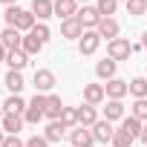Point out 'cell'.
<instances>
[{
  "label": "cell",
  "instance_id": "1",
  "mask_svg": "<svg viewBox=\"0 0 147 147\" xmlns=\"http://www.w3.org/2000/svg\"><path fill=\"white\" fill-rule=\"evenodd\" d=\"M130 55H133V43H130L127 38H115V40L107 43V58H113L115 63H118V61H127Z\"/></svg>",
  "mask_w": 147,
  "mask_h": 147
},
{
  "label": "cell",
  "instance_id": "2",
  "mask_svg": "<svg viewBox=\"0 0 147 147\" xmlns=\"http://www.w3.org/2000/svg\"><path fill=\"white\" fill-rule=\"evenodd\" d=\"M43 110H46V95L35 92V98L29 101V107H26V113H23V121H26V124H38V121L43 118Z\"/></svg>",
  "mask_w": 147,
  "mask_h": 147
},
{
  "label": "cell",
  "instance_id": "3",
  "mask_svg": "<svg viewBox=\"0 0 147 147\" xmlns=\"http://www.w3.org/2000/svg\"><path fill=\"white\" fill-rule=\"evenodd\" d=\"M98 46H101V35H98L95 29H87V32L81 35V40H78L81 55H95V52H98Z\"/></svg>",
  "mask_w": 147,
  "mask_h": 147
},
{
  "label": "cell",
  "instance_id": "4",
  "mask_svg": "<svg viewBox=\"0 0 147 147\" xmlns=\"http://www.w3.org/2000/svg\"><path fill=\"white\" fill-rule=\"evenodd\" d=\"M78 23L84 26V32L87 29H98V23H101V15H98V9L95 6H84V9H78Z\"/></svg>",
  "mask_w": 147,
  "mask_h": 147
},
{
  "label": "cell",
  "instance_id": "5",
  "mask_svg": "<svg viewBox=\"0 0 147 147\" xmlns=\"http://www.w3.org/2000/svg\"><path fill=\"white\" fill-rule=\"evenodd\" d=\"M104 92H107V98H110V101H121V98L130 92V84H127V81H121V78H113V81H107V84H104Z\"/></svg>",
  "mask_w": 147,
  "mask_h": 147
},
{
  "label": "cell",
  "instance_id": "6",
  "mask_svg": "<svg viewBox=\"0 0 147 147\" xmlns=\"http://www.w3.org/2000/svg\"><path fill=\"white\" fill-rule=\"evenodd\" d=\"M92 136H95V141H101V144H107V141H113V136H115V127H113V121H107V118H101V121H95L92 127Z\"/></svg>",
  "mask_w": 147,
  "mask_h": 147
},
{
  "label": "cell",
  "instance_id": "7",
  "mask_svg": "<svg viewBox=\"0 0 147 147\" xmlns=\"http://www.w3.org/2000/svg\"><path fill=\"white\" fill-rule=\"evenodd\" d=\"M69 141H72V147H92L95 144V136H92L90 127H75L69 133Z\"/></svg>",
  "mask_w": 147,
  "mask_h": 147
},
{
  "label": "cell",
  "instance_id": "8",
  "mask_svg": "<svg viewBox=\"0 0 147 147\" xmlns=\"http://www.w3.org/2000/svg\"><path fill=\"white\" fill-rule=\"evenodd\" d=\"M52 87H55V72H52V69H38V72H35V92L43 95V92H49Z\"/></svg>",
  "mask_w": 147,
  "mask_h": 147
},
{
  "label": "cell",
  "instance_id": "9",
  "mask_svg": "<svg viewBox=\"0 0 147 147\" xmlns=\"http://www.w3.org/2000/svg\"><path fill=\"white\" fill-rule=\"evenodd\" d=\"M32 15L43 23L55 15V0H32Z\"/></svg>",
  "mask_w": 147,
  "mask_h": 147
},
{
  "label": "cell",
  "instance_id": "10",
  "mask_svg": "<svg viewBox=\"0 0 147 147\" xmlns=\"http://www.w3.org/2000/svg\"><path fill=\"white\" fill-rule=\"evenodd\" d=\"M78 15V0H55V18L69 20Z\"/></svg>",
  "mask_w": 147,
  "mask_h": 147
},
{
  "label": "cell",
  "instance_id": "11",
  "mask_svg": "<svg viewBox=\"0 0 147 147\" xmlns=\"http://www.w3.org/2000/svg\"><path fill=\"white\" fill-rule=\"evenodd\" d=\"M23 115H18V113H6L3 115V124H0V127H3V133L6 136H18L20 130H23Z\"/></svg>",
  "mask_w": 147,
  "mask_h": 147
},
{
  "label": "cell",
  "instance_id": "12",
  "mask_svg": "<svg viewBox=\"0 0 147 147\" xmlns=\"http://www.w3.org/2000/svg\"><path fill=\"white\" fill-rule=\"evenodd\" d=\"M0 43H3L9 52L12 49H20V43H23V35L18 32V29H12V26H6L3 32H0Z\"/></svg>",
  "mask_w": 147,
  "mask_h": 147
},
{
  "label": "cell",
  "instance_id": "13",
  "mask_svg": "<svg viewBox=\"0 0 147 147\" xmlns=\"http://www.w3.org/2000/svg\"><path fill=\"white\" fill-rule=\"evenodd\" d=\"M81 35H84V26L78 23V18H69V20H61V38H78L81 40Z\"/></svg>",
  "mask_w": 147,
  "mask_h": 147
},
{
  "label": "cell",
  "instance_id": "14",
  "mask_svg": "<svg viewBox=\"0 0 147 147\" xmlns=\"http://www.w3.org/2000/svg\"><path fill=\"white\" fill-rule=\"evenodd\" d=\"M95 32H98L101 38H107V43H110V40H115V38H118V32H121V29H118V23H115L113 18H101V23H98V29H95Z\"/></svg>",
  "mask_w": 147,
  "mask_h": 147
},
{
  "label": "cell",
  "instance_id": "15",
  "mask_svg": "<svg viewBox=\"0 0 147 147\" xmlns=\"http://www.w3.org/2000/svg\"><path fill=\"white\" fill-rule=\"evenodd\" d=\"M104 98H107V92H104V87H101V84H87V87H84V101H87V104L98 107Z\"/></svg>",
  "mask_w": 147,
  "mask_h": 147
},
{
  "label": "cell",
  "instance_id": "16",
  "mask_svg": "<svg viewBox=\"0 0 147 147\" xmlns=\"http://www.w3.org/2000/svg\"><path fill=\"white\" fill-rule=\"evenodd\" d=\"M115 66H118V63H115L113 58H104V61L95 63V75H98L101 81H113V78H115Z\"/></svg>",
  "mask_w": 147,
  "mask_h": 147
},
{
  "label": "cell",
  "instance_id": "17",
  "mask_svg": "<svg viewBox=\"0 0 147 147\" xmlns=\"http://www.w3.org/2000/svg\"><path fill=\"white\" fill-rule=\"evenodd\" d=\"M6 63H9V69H15V72H23V66L29 63V55H26L23 49H12V52L6 55Z\"/></svg>",
  "mask_w": 147,
  "mask_h": 147
},
{
  "label": "cell",
  "instance_id": "18",
  "mask_svg": "<svg viewBox=\"0 0 147 147\" xmlns=\"http://www.w3.org/2000/svg\"><path fill=\"white\" fill-rule=\"evenodd\" d=\"M61 113H63V101H61L58 95H46V110H43V115L52 118V121H58Z\"/></svg>",
  "mask_w": 147,
  "mask_h": 147
},
{
  "label": "cell",
  "instance_id": "19",
  "mask_svg": "<svg viewBox=\"0 0 147 147\" xmlns=\"http://www.w3.org/2000/svg\"><path fill=\"white\" fill-rule=\"evenodd\" d=\"M95 121H98V113H95V107H92V104L78 107V127H92Z\"/></svg>",
  "mask_w": 147,
  "mask_h": 147
},
{
  "label": "cell",
  "instance_id": "20",
  "mask_svg": "<svg viewBox=\"0 0 147 147\" xmlns=\"http://www.w3.org/2000/svg\"><path fill=\"white\" fill-rule=\"evenodd\" d=\"M6 87H9V92H12V95H20V90L26 87V81H23L20 72L9 69V72H6Z\"/></svg>",
  "mask_w": 147,
  "mask_h": 147
},
{
  "label": "cell",
  "instance_id": "21",
  "mask_svg": "<svg viewBox=\"0 0 147 147\" xmlns=\"http://www.w3.org/2000/svg\"><path fill=\"white\" fill-rule=\"evenodd\" d=\"M26 107H29V104H26L20 95H9V98L3 101V110H6V113H18V115H23Z\"/></svg>",
  "mask_w": 147,
  "mask_h": 147
},
{
  "label": "cell",
  "instance_id": "22",
  "mask_svg": "<svg viewBox=\"0 0 147 147\" xmlns=\"http://www.w3.org/2000/svg\"><path fill=\"white\" fill-rule=\"evenodd\" d=\"M141 127H144V121H138V118H133V115L121 118V130H124V133H130L133 138H141Z\"/></svg>",
  "mask_w": 147,
  "mask_h": 147
},
{
  "label": "cell",
  "instance_id": "23",
  "mask_svg": "<svg viewBox=\"0 0 147 147\" xmlns=\"http://www.w3.org/2000/svg\"><path fill=\"white\" fill-rule=\"evenodd\" d=\"M104 118H107V121H118V118H124V104H121V101H107V107H104Z\"/></svg>",
  "mask_w": 147,
  "mask_h": 147
},
{
  "label": "cell",
  "instance_id": "24",
  "mask_svg": "<svg viewBox=\"0 0 147 147\" xmlns=\"http://www.w3.org/2000/svg\"><path fill=\"white\" fill-rule=\"evenodd\" d=\"M66 130H75L78 127V110L75 107H63V113H61V118H58Z\"/></svg>",
  "mask_w": 147,
  "mask_h": 147
},
{
  "label": "cell",
  "instance_id": "25",
  "mask_svg": "<svg viewBox=\"0 0 147 147\" xmlns=\"http://www.w3.org/2000/svg\"><path fill=\"white\" fill-rule=\"evenodd\" d=\"M63 133H66V127H63L61 121H49V127H46V133H43V136H46V141L52 144V141H61V138H63Z\"/></svg>",
  "mask_w": 147,
  "mask_h": 147
},
{
  "label": "cell",
  "instance_id": "26",
  "mask_svg": "<svg viewBox=\"0 0 147 147\" xmlns=\"http://www.w3.org/2000/svg\"><path fill=\"white\" fill-rule=\"evenodd\" d=\"M20 49H23L26 55H38V52L43 49V43H40L38 38H32V35H26V38H23V43H20Z\"/></svg>",
  "mask_w": 147,
  "mask_h": 147
},
{
  "label": "cell",
  "instance_id": "27",
  "mask_svg": "<svg viewBox=\"0 0 147 147\" xmlns=\"http://www.w3.org/2000/svg\"><path fill=\"white\" fill-rule=\"evenodd\" d=\"M130 95L147 98V78H133V81H130Z\"/></svg>",
  "mask_w": 147,
  "mask_h": 147
},
{
  "label": "cell",
  "instance_id": "28",
  "mask_svg": "<svg viewBox=\"0 0 147 147\" xmlns=\"http://www.w3.org/2000/svg\"><path fill=\"white\" fill-rule=\"evenodd\" d=\"M95 9H98L101 18H113L115 9H118V0H98V6H95Z\"/></svg>",
  "mask_w": 147,
  "mask_h": 147
},
{
  "label": "cell",
  "instance_id": "29",
  "mask_svg": "<svg viewBox=\"0 0 147 147\" xmlns=\"http://www.w3.org/2000/svg\"><path fill=\"white\" fill-rule=\"evenodd\" d=\"M20 12H23L20 6H6V12H3V20H6V26H12V29H15V26H18V18H20Z\"/></svg>",
  "mask_w": 147,
  "mask_h": 147
},
{
  "label": "cell",
  "instance_id": "30",
  "mask_svg": "<svg viewBox=\"0 0 147 147\" xmlns=\"http://www.w3.org/2000/svg\"><path fill=\"white\" fill-rule=\"evenodd\" d=\"M133 118H138V121H147V98H136V104H133V113H130Z\"/></svg>",
  "mask_w": 147,
  "mask_h": 147
},
{
  "label": "cell",
  "instance_id": "31",
  "mask_svg": "<svg viewBox=\"0 0 147 147\" xmlns=\"http://www.w3.org/2000/svg\"><path fill=\"white\" fill-rule=\"evenodd\" d=\"M29 35H32V38H38L40 43H46V40L52 38V32H49V26H46V23H35V29H32Z\"/></svg>",
  "mask_w": 147,
  "mask_h": 147
},
{
  "label": "cell",
  "instance_id": "32",
  "mask_svg": "<svg viewBox=\"0 0 147 147\" xmlns=\"http://www.w3.org/2000/svg\"><path fill=\"white\" fill-rule=\"evenodd\" d=\"M130 144H133V136L124 133V130H115V136H113V147H130Z\"/></svg>",
  "mask_w": 147,
  "mask_h": 147
},
{
  "label": "cell",
  "instance_id": "33",
  "mask_svg": "<svg viewBox=\"0 0 147 147\" xmlns=\"http://www.w3.org/2000/svg\"><path fill=\"white\" fill-rule=\"evenodd\" d=\"M127 12H130L133 18H138V15L147 12V3H144V0H127Z\"/></svg>",
  "mask_w": 147,
  "mask_h": 147
},
{
  "label": "cell",
  "instance_id": "34",
  "mask_svg": "<svg viewBox=\"0 0 147 147\" xmlns=\"http://www.w3.org/2000/svg\"><path fill=\"white\" fill-rule=\"evenodd\" d=\"M26 147H49V141H46V136H32L26 141Z\"/></svg>",
  "mask_w": 147,
  "mask_h": 147
},
{
  "label": "cell",
  "instance_id": "35",
  "mask_svg": "<svg viewBox=\"0 0 147 147\" xmlns=\"http://www.w3.org/2000/svg\"><path fill=\"white\" fill-rule=\"evenodd\" d=\"M3 147H26V141H20V136H6Z\"/></svg>",
  "mask_w": 147,
  "mask_h": 147
},
{
  "label": "cell",
  "instance_id": "36",
  "mask_svg": "<svg viewBox=\"0 0 147 147\" xmlns=\"http://www.w3.org/2000/svg\"><path fill=\"white\" fill-rule=\"evenodd\" d=\"M6 55H9V49H6L3 43H0V61H6Z\"/></svg>",
  "mask_w": 147,
  "mask_h": 147
},
{
  "label": "cell",
  "instance_id": "37",
  "mask_svg": "<svg viewBox=\"0 0 147 147\" xmlns=\"http://www.w3.org/2000/svg\"><path fill=\"white\" fill-rule=\"evenodd\" d=\"M141 141L147 144V121H144V127H141Z\"/></svg>",
  "mask_w": 147,
  "mask_h": 147
},
{
  "label": "cell",
  "instance_id": "38",
  "mask_svg": "<svg viewBox=\"0 0 147 147\" xmlns=\"http://www.w3.org/2000/svg\"><path fill=\"white\" fill-rule=\"evenodd\" d=\"M0 3H6V6H18V0H0Z\"/></svg>",
  "mask_w": 147,
  "mask_h": 147
},
{
  "label": "cell",
  "instance_id": "39",
  "mask_svg": "<svg viewBox=\"0 0 147 147\" xmlns=\"http://www.w3.org/2000/svg\"><path fill=\"white\" fill-rule=\"evenodd\" d=\"M3 141H6V133H3V127H0V147H3Z\"/></svg>",
  "mask_w": 147,
  "mask_h": 147
},
{
  "label": "cell",
  "instance_id": "40",
  "mask_svg": "<svg viewBox=\"0 0 147 147\" xmlns=\"http://www.w3.org/2000/svg\"><path fill=\"white\" fill-rule=\"evenodd\" d=\"M141 46H144V49H147V32H144V38H141Z\"/></svg>",
  "mask_w": 147,
  "mask_h": 147
},
{
  "label": "cell",
  "instance_id": "41",
  "mask_svg": "<svg viewBox=\"0 0 147 147\" xmlns=\"http://www.w3.org/2000/svg\"><path fill=\"white\" fill-rule=\"evenodd\" d=\"M3 115H6V110H3V107H0V124H3Z\"/></svg>",
  "mask_w": 147,
  "mask_h": 147
},
{
  "label": "cell",
  "instance_id": "42",
  "mask_svg": "<svg viewBox=\"0 0 147 147\" xmlns=\"http://www.w3.org/2000/svg\"><path fill=\"white\" fill-rule=\"evenodd\" d=\"M81 3H87V0H81Z\"/></svg>",
  "mask_w": 147,
  "mask_h": 147
},
{
  "label": "cell",
  "instance_id": "43",
  "mask_svg": "<svg viewBox=\"0 0 147 147\" xmlns=\"http://www.w3.org/2000/svg\"><path fill=\"white\" fill-rule=\"evenodd\" d=\"M144 3H147V0H144Z\"/></svg>",
  "mask_w": 147,
  "mask_h": 147
}]
</instances>
